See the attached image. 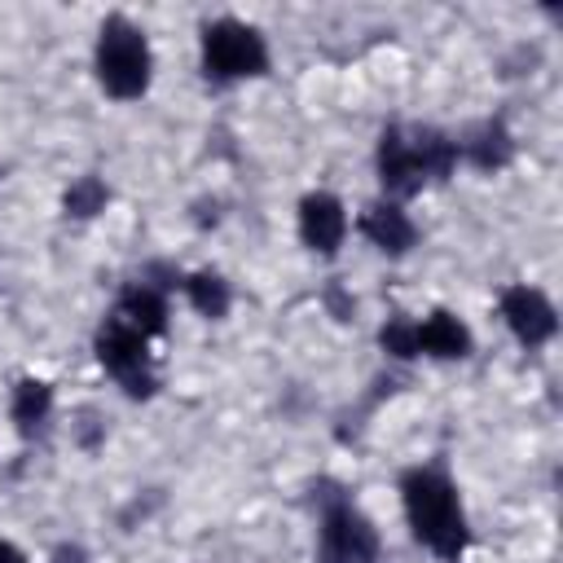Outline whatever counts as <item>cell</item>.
<instances>
[{
    "instance_id": "cell-1",
    "label": "cell",
    "mask_w": 563,
    "mask_h": 563,
    "mask_svg": "<svg viewBox=\"0 0 563 563\" xmlns=\"http://www.w3.org/2000/svg\"><path fill=\"white\" fill-rule=\"evenodd\" d=\"M400 501L409 515L413 537L435 550L440 559H462L466 550V515L457 501V488L435 466H413L400 475Z\"/></svg>"
},
{
    "instance_id": "cell-2",
    "label": "cell",
    "mask_w": 563,
    "mask_h": 563,
    "mask_svg": "<svg viewBox=\"0 0 563 563\" xmlns=\"http://www.w3.org/2000/svg\"><path fill=\"white\" fill-rule=\"evenodd\" d=\"M97 79L114 101H136L150 88V44L136 22L123 13H110L97 31V53H92Z\"/></svg>"
},
{
    "instance_id": "cell-3",
    "label": "cell",
    "mask_w": 563,
    "mask_h": 563,
    "mask_svg": "<svg viewBox=\"0 0 563 563\" xmlns=\"http://www.w3.org/2000/svg\"><path fill=\"white\" fill-rule=\"evenodd\" d=\"M202 70L207 79H251L268 70L264 35L238 18H216L202 26Z\"/></svg>"
},
{
    "instance_id": "cell-4",
    "label": "cell",
    "mask_w": 563,
    "mask_h": 563,
    "mask_svg": "<svg viewBox=\"0 0 563 563\" xmlns=\"http://www.w3.org/2000/svg\"><path fill=\"white\" fill-rule=\"evenodd\" d=\"M321 563H374L378 559V532L374 523L343 497H334L321 510Z\"/></svg>"
},
{
    "instance_id": "cell-5",
    "label": "cell",
    "mask_w": 563,
    "mask_h": 563,
    "mask_svg": "<svg viewBox=\"0 0 563 563\" xmlns=\"http://www.w3.org/2000/svg\"><path fill=\"white\" fill-rule=\"evenodd\" d=\"M97 361L123 383L128 396H150L154 391V374H150V352H145V334H136L128 321L110 317L97 330Z\"/></svg>"
},
{
    "instance_id": "cell-6",
    "label": "cell",
    "mask_w": 563,
    "mask_h": 563,
    "mask_svg": "<svg viewBox=\"0 0 563 563\" xmlns=\"http://www.w3.org/2000/svg\"><path fill=\"white\" fill-rule=\"evenodd\" d=\"M501 317H506L510 334H515L523 347H541V343H550L554 330H559L554 303H550L537 286H528V282L501 290Z\"/></svg>"
},
{
    "instance_id": "cell-7",
    "label": "cell",
    "mask_w": 563,
    "mask_h": 563,
    "mask_svg": "<svg viewBox=\"0 0 563 563\" xmlns=\"http://www.w3.org/2000/svg\"><path fill=\"white\" fill-rule=\"evenodd\" d=\"M378 180L391 198H409L427 180L422 163H418V150L400 128H383V136H378Z\"/></svg>"
},
{
    "instance_id": "cell-8",
    "label": "cell",
    "mask_w": 563,
    "mask_h": 563,
    "mask_svg": "<svg viewBox=\"0 0 563 563\" xmlns=\"http://www.w3.org/2000/svg\"><path fill=\"white\" fill-rule=\"evenodd\" d=\"M347 233V211L334 194H308L299 202V238L317 255H334Z\"/></svg>"
},
{
    "instance_id": "cell-9",
    "label": "cell",
    "mask_w": 563,
    "mask_h": 563,
    "mask_svg": "<svg viewBox=\"0 0 563 563\" xmlns=\"http://www.w3.org/2000/svg\"><path fill=\"white\" fill-rule=\"evenodd\" d=\"M361 233H365L378 251H387V255H405V251L418 242L413 220H409L396 202H369V207L361 211Z\"/></svg>"
},
{
    "instance_id": "cell-10",
    "label": "cell",
    "mask_w": 563,
    "mask_h": 563,
    "mask_svg": "<svg viewBox=\"0 0 563 563\" xmlns=\"http://www.w3.org/2000/svg\"><path fill=\"white\" fill-rule=\"evenodd\" d=\"M413 339H418V352L440 356V361L471 356V330L453 312H444V308H435L427 321H413Z\"/></svg>"
},
{
    "instance_id": "cell-11",
    "label": "cell",
    "mask_w": 563,
    "mask_h": 563,
    "mask_svg": "<svg viewBox=\"0 0 563 563\" xmlns=\"http://www.w3.org/2000/svg\"><path fill=\"white\" fill-rule=\"evenodd\" d=\"M114 317L128 321V325H132L136 334H145V339L167 330V303H163L158 286H150V282L123 286V290H119V303H114Z\"/></svg>"
},
{
    "instance_id": "cell-12",
    "label": "cell",
    "mask_w": 563,
    "mask_h": 563,
    "mask_svg": "<svg viewBox=\"0 0 563 563\" xmlns=\"http://www.w3.org/2000/svg\"><path fill=\"white\" fill-rule=\"evenodd\" d=\"M510 150H515V141H510V132L501 128V119H484V123H475V128L457 141V154H466L479 172L506 167V163H510Z\"/></svg>"
},
{
    "instance_id": "cell-13",
    "label": "cell",
    "mask_w": 563,
    "mask_h": 563,
    "mask_svg": "<svg viewBox=\"0 0 563 563\" xmlns=\"http://www.w3.org/2000/svg\"><path fill=\"white\" fill-rule=\"evenodd\" d=\"M48 409H53V387H48L44 378H22V383L13 387L9 413H13V422H18L22 435H35V431L44 427Z\"/></svg>"
},
{
    "instance_id": "cell-14",
    "label": "cell",
    "mask_w": 563,
    "mask_h": 563,
    "mask_svg": "<svg viewBox=\"0 0 563 563\" xmlns=\"http://www.w3.org/2000/svg\"><path fill=\"white\" fill-rule=\"evenodd\" d=\"M413 150H418V163H422V176L427 180H449V172L457 167V141L453 136H444V132H435V128H418L413 136Z\"/></svg>"
},
{
    "instance_id": "cell-15",
    "label": "cell",
    "mask_w": 563,
    "mask_h": 563,
    "mask_svg": "<svg viewBox=\"0 0 563 563\" xmlns=\"http://www.w3.org/2000/svg\"><path fill=\"white\" fill-rule=\"evenodd\" d=\"M185 295H189L194 312H202L211 321H220L229 312V282L220 273H189L185 277Z\"/></svg>"
},
{
    "instance_id": "cell-16",
    "label": "cell",
    "mask_w": 563,
    "mask_h": 563,
    "mask_svg": "<svg viewBox=\"0 0 563 563\" xmlns=\"http://www.w3.org/2000/svg\"><path fill=\"white\" fill-rule=\"evenodd\" d=\"M106 202H110V189H106V180H101V176H79V180L66 189V198H62L66 216H75V220L97 216Z\"/></svg>"
},
{
    "instance_id": "cell-17",
    "label": "cell",
    "mask_w": 563,
    "mask_h": 563,
    "mask_svg": "<svg viewBox=\"0 0 563 563\" xmlns=\"http://www.w3.org/2000/svg\"><path fill=\"white\" fill-rule=\"evenodd\" d=\"M378 343H383V352H391V356H400V361L418 356V339H413V321H409V317H391V321L378 330Z\"/></svg>"
},
{
    "instance_id": "cell-18",
    "label": "cell",
    "mask_w": 563,
    "mask_h": 563,
    "mask_svg": "<svg viewBox=\"0 0 563 563\" xmlns=\"http://www.w3.org/2000/svg\"><path fill=\"white\" fill-rule=\"evenodd\" d=\"M53 563H84V550H79V545H62V550L53 554Z\"/></svg>"
},
{
    "instance_id": "cell-19",
    "label": "cell",
    "mask_w": 563,
    "mask_h": 563,
    "mask_svg": "<svg viewBox=\"0 0 563 563\" xmlns=\"http://www.w3.org/2000/svg\"><path fill=\"white\" fill-rule=\"evenodd\" d=\"M0 563H26V559H22V550H18L13 541H4V537H0Z\"/></svg>"
}]
</instances>
